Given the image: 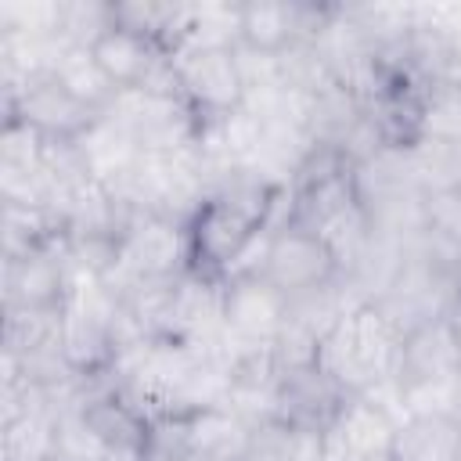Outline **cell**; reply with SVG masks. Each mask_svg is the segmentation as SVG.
Segmentation results:
<instances>
[{"label":"cell","mask_w":461,"mask_h":461,"mask_svg":"<svg viewBox=\"0 0 461 461\" xmlns=\"http://www.w3.org/2000/svg\"><path fill=\"white\" fill-rule=\"evenodd\" d=\"M400 324L378 303L349 306L339 324L317 346V371L353 393H371L382 382H393L400 364Z\"/></svg>","instance_id":"cell-1"},{"label":"cell","mask_w":461,"mask_h":461,"mask_svg":"<svg viewBox=\"0 0 461 461\" xmlns=\"http://www.w3.org/2000/svg\"><path fill=\"white\" fill-rule=\"evenodd\" d=\"M288 324V295L277 292L263 274L234 277L223 288V339L234 364L256 353H274Z\"/></svg>","instance_id":"cell-2"},{"label":"cell","mask_w":461,"mask_h":461,"mask_svg":"<svg viewBox=\"0 0 461 461\" xmlns=\"http://www.w3.org/2000/svg\"><path fill=\"white\" fill-rule=\"evenodd\" d=\"M104 115L126 126L148 155H173L198 140L180 90H162V86L119 90L115 101L104 108Z\"/></svg>","instance_id":"cell-3"},{"label":"cell","mask_w":461,"mask_h":461,"mask_svg":"<svg viewBox=\"0 0 461 461\" xmlns=\"http://www.w3.org/2000/svg\"><path fill=\"white\" fill-rule=\"evenodd\" d=\"M339 270L331 249L321 241L317 230L310 227H285V230H270L267 241V256H263V277L285 292L288 299L306 295L313 288L331 285V274Z\"/></svg>","instance_id":"cell-4"},{"label":"cell","mask_w":461,"mask_h":461,"mask_svg":"<svg viewBox=\"0 0 461 461\" xmlns=\"http://www.w3.org/2000/svg\"><path fill=\"white\" fill-rule=\"evenodd\" d=\"M176 90L187 94L194 104L212 108L216 115H230L245 101L241 72L234 47H176L169 54Z\"/></svg>","instance_id":"cell-5"},{"label":"cell","mask_w":461,"mask_h":461,"mask_svg":"<svg viewBox=\"0 0 461 461\" xmlns=\"http://www.w3.org/2000/svg\"><path fill=\"white\" fill-rule=\"evenodd\" d=\"M76 151L83 158V169L94 184H101L115 202L126 187V180L133 176L137 162L144 158V148L133 140V133L126 126H119L108 115H97L79 137H76ZM122 205V202H119Z\"/></svg>","instance_id":"cell-6"},{"label":"cell","mask_w":461,"mask_h":461,"mask_svg":"<svg viewBox=\"0 0 461 461\" xmlns=\"http://www.w3.org/2000/svg\"><path fill=\"white\" fill-rule=\"evenodd\" d=\"M403 385L407 382H461V328L447 317H432L418 328L400 346V364Z\"/></svg>","instance_id":"cell-7"},{"label":"cell","mask_w":461,"mask_h":461,"mask_svg":"<svg viewBox=\"0 0 461 461\" xmlns=\"http://www.w3.org/2000/svg\"><path fill=\"white\" fill-rule=\"evenodd\" d=\"M68 295V263L43 249L14 252L7 263L11 310H61Z\"/></svg>","instance_id":"cell-8"},{"label":"cell","mask_w":461,"mask_h":461,"mask_svg":"<svg viewBox=\"0 0 461 461\" xmlns=\"http://www.w3.org/2000/svg\"><path fill=\"white\" fill-rule=\"evenodd\" d=\"M256 230H259L256 216H249L241 205H234L223 194H209V202L198 209L194 241L209 263H220L230 270L238 263V256L249 249V241L256 238Z\"/></svg>","instance_id":"cell-9"},{"label":"cell","mask_w":461,"mask_h":461,"mask_svg":"<svg viewBox=\"0 0 461 461\" xmlns=\"http://www.w3.org/2000/svg\"><path fill=\"white\" fill-rule=\"evenodd\" d=\"M18 94V112H22V122L36 126L43 137L47 133H58V137H79L94 119H90V108H83L50 72L47 76H36L29 79L25 86L14 90Z\"/></svg>","instance_id":"cell-10"},{"label":"cell","mask_w":461,"mask_h":461,"mask_svg":"<svg viewBox=\"0 0 461 461\" xmlns=\"http://www.w3.org/2000/svg\"><path fill=\"white\" fill-rule=\"evenodd\" d=\"M256 439V425L238 418L230 407L194 411L184 425V450L202 461H245Z\"/></svg>","instance_id":"cell-11"},{"label":"cell","mask_w":461,"mask_h":461,"mask_svg":"<svg viewBox=\"0 0 461 461\" xmlns=\"http://www.w3.org/2000/svg\"><path fill=\"white\" fill-rule=\"evenodd\" d=\"M389 461H461L457 414H407L396 421Z\"/></svg>","instance_id":"cell-12"},{"label":"cell","mask_w":461,"mask_h":461,"mask_svg":"<svg viewBox=\"0 0 461 461\" xmlns=\"http://www.w3.org/2000/svg\"><path fill=\"white\" fill-rule=\"evenodd\" d=\"M50 76L83 104V108H108L112 101H115V86H112V79L104 76V68L97 65V58L90 54V47H76V43H65V50L58 54V61H54V68H50Z\"/></svg>","instance_id":"cell-13"},{"label":"cell","mask_w":461,"mask_h":461,"mask_svg":"<svg viewBox=\"0 0 461 461\" xmlns=\"http://www.w3.org/2000/svg\"><path fill=\"white\" fill-rule=\"evenodd\" d=\"M407 166H411L421 194H432V191H461V144L457 140L418 137L407 148Z\"/></svg>","instance_id":"cell-14"},{"label":"cell","mask_w":461,"mask_h":461,"mask_svg":"<svg viewBox=\"0 0 461 461\" xmlns=\"http://www.w3.org/2000/svg\"><path fill=\"white\" fill-rule=\"evenodd\" d=\"M418 137L461 144V79H436L418 108Z\"/></svg>","instance_id":"cell-15"},{"label":"cell","mask_w":461,"mask_h":461,"mask_svg":"<svg viewBox=\"0 0 461 461\" xmlns=\"http://www.w3.org/2000/svg\"><path fill=\"white\" fill-rule=\"evenodd\" d=\"M0 29L29 36H61V4L54 0H0Z\"/></svg>","instance_id":"cell-16"}]
</instances>
